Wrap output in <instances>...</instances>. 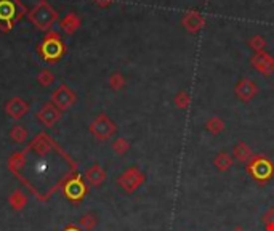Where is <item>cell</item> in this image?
<instances>
[{
	"label": "cell",
	"instance_id": "cell-1",
	"mask_svg": "<svg viewBox=\"0 0 274 231\" xmlns=\"http://www.w3.org/2000/svg\"><path fill=\"white\" fill-rule=\"evenodd\" d=\"M55 18H56V13H55V10L47 2H40L34 8V11L31 13L32 23L37 26L39 29H47V27H50V26L53 24Z\"/></svg>",
	"mask_w": 274,
	"mask_h": 231
},
{
	"label": "cell",
	"instance_id": "cell-2",
	"mask_svg": "<svg viewBox=\"0 0 274 231\" xmlns=\"http://www.w3.org/2000/svg\"><path fill=\"white\" fill-rule=\"evenodd\" d=\"M144 180H146V175H144L138 167H132L119 178V183H122V186H124L128 193H132L144 183Z\"/></svg>",
	"mask_w": 274,
	"mask_h": 231
},
{
	"label": "cell",
	"instance_id": "cell-3",
	"mask_svg": "<svg viewBox=\"0 0 274 231\" xmlns=\"http://www.w3.org/2000/svg\"><path fill=\"white\" fill-rule=\"evenodd\" d=\"M42 53L45 55L47 60H53V58H58L61 53H63V45L60 39H58V35H52V39L47 37V40L43 42L42 45Z\"/></svg>",
	"mask_w": 274,
	"mask_h": 231
},
{
	"label": "cell",
	"instance_id": "cell-4",
	"mask_svg": "<svg viewBox=\"0 0 274 231\" xmlns=\"http://www.w3.org/2000/svg\"><path fill=\"white\" fill-rule=\"evenodd\" d=\"M213 165L218 172L226 173V172H229L231 169H233L234 157L231 153H228V151H220V153L213 157Z\"/></svg>",
	"mask_w": 274,
	"mask_h": 231
},
{
	"label": "cell",
	"instance_id": "cell-5",
	"mask_svg": "<svg viewBox=\"0 0 274 231\" xmlns=\"http://www.w3.org/2000/svg\"><path fill=\"white\" fill-rule=\"evenodd\" d=\"M236 93L239 95V98H242L244 101H249L255 97L257 93V85L249 81V79H242V81L236 85Z\"/></svg>",
	"mask_w": 274,
	"mask_h": 231
},
{
	"label": "cell",
	"instance_id": "cell-6",
	"mask_svg": "<svg viewBox=\"0 0 274 231\" xmlns=\"http://www.w3.org/2000/svg\"><path fill=\"white\" fill-rule=\"evenodd\" d=\"M250 172L254 173L257 178H263V177H268L270 172H271V164L266 161L265 157H257L254 162H252V167Z\"/></svg>",
	"mask_w": 274,
	"mask_h": 231
},
{
	"label": "cell",
	"instance_id": "cell-7",
	"mask_svg": "<svg viewBox=\"0 0 274 231\" xmlns=\"http://www.w3.org/2000/svg\"><path fill=\"white\" fill-rule=\"evenodd\" d=\"M233 157L236 159V161H239V162H242V164H245V162H249L250 159H252V149L245 144L244 141H237L234 146H233Z\"/></svg>",
	"mask_w": 274,
	"mask_h": 231
},
{
	"label": "cell",
	"instance_id": "cell-8",
	"mask_svg": "<svg viewBox=\"0 0 274 231\" xmlns=\"http://www.w3.org/2000/svg\"><path fill=\"white\" fill-rule=\"evenodd\" d=\"M254 66L262 71L263 74H271V72L274 71V61L271 60V58L268 55L265 53H258L255 58H254Z\"/></svg>",
	"mask_w": 274,
	"mask_h": 231
},
{
	"label": "cell",
	"instance_id": "cell-9",
	"mask_svg": "<svg viewBox=\"0 0 274 231\" xmlns=\"http://www.w3.org/2000/svg\"><path fill=\"white\" fill-rule=\"evenodd\" d=\"M95 125H99V128H93V132H96V135L101 136V138H107V136H111L115 132V125L106 117H99Z\"/></svg>",
	"mask_w": 274,
	"mask_h": 231
},
{
	"label": "cell",
	"instance_id": "cell-10",
	"mask_svg": "<svg viewBox=\"0 0 274 231\" xmlns=\"http://www.w3.org/2000/svg\"><path fill=\"white\" fill-rule=\"evenodd\" d=\"M18 10L11 0H0V21H10L16 18Z\"/></svg>",
	"mask_w": 274,
	"mask_h": 231
},
{
	"label": "cell",
	"instance_id": "cell-11",
	"mask_svg": "<svg viewBox=\"0 0 274 231\" xmlns=\"http://www.w3.org/2000/svg\"><path fill=\"white\" fill-rule=\"evenodd\" d=\"M205 128H207V132L208 133H212V135H218L221 133L223 130H225V122H223L218 116H213V117H210L207 120V124H205Z\"/></svg>",
	"mask_w": 274,
	"mask_h": 231
},
{
	"label": "cell",
	"instance_id": "cell-12",
	"mask_svg": "<svg viewBox=\"0 0 274 231\" xmlns=\"http://www.w3.org/2000/svg\"><path fill=\"white\" fill-rule=\"evenodd\" d=\"M175 103L178 108H182V110H184V108H187V105H189V95H187L186 92H180L178 95L175 97Z\"/></svg>",
	"mask_w": 274,
	"mask_h": 231
},
{
	"label": "cell",
	"instance_id": "cell-13",
	"mask_svg": "<svg viewBox=\"0 0 274 231\" xmlns=\"http://www.w3.org/2000/svg\"><path fill=\"white\" fill-rule=\"evenodd\" d=\"M262 222L265 223H273L274 222V207H271V209H268L265 214H263V217H262Z\"/></svg>",
	"mask_w": 274,
	"mask_h": 231
},
{
	"label": "cell",
	"instance_id": "cell-14",
	"mask_svg": "<svg viewBox=\"0 0 274 231\" xmlns=\"http://www.w3.org/2000/svg\"><path fill=\"white\" fill-rule=\"evenodd\" d=\"M265 230H266V231H274V222H273V223H266V225H265Z\"/></svg>",
	"mask_w": 274,
	"mask_h": 231
},
{
	"label": "cell",
	"instance_id": "cell-15",
	"mask_svg": "<svg viewBox=\"0 0 274 231\" xmlns=\"http://www.w3.org/2000/svg\"><path fill=\"white\" fill-rule=\"evenodd\" d=\"M229 231H245L242 227H239V225H237V227H234V228H231Z\"/></svg>",
	"mask_w": 274,
	"mask_h": 231
}]
</instances>
